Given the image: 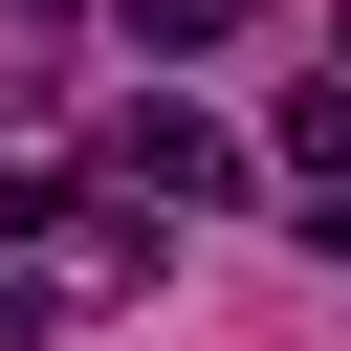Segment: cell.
Wrapping results in <instances>:
<instances>
[{
  "label": "cell",
  "instance_id": "1",
  "mask_svg": "<svg viewBox=\"0 0 351 351\" xmlns=\"http://www.w3.org/2000/svg\"><path fill=\"white\" fill-rule=\"evenodd\" d=\"M110 176H132V197H176V219H219V197H241V132L154 88V110H110Z\"/></svg>",
  "mask_w": 351,
  "mask_h": 351
},
{
  "label": "cell",
  "instance_id": "2",
  "mask_svg": "<svg viewBox=\"0 0 351 351\" xmlns=\"http://www.w3.org/2000/svg\"><path fill=\"white\" fill-rule=\"evenodd\" d=\"M241 22H263V0H132V44H154V66H197V44H241Z\"/></svg>",
  "mask_w": 351,
  "mask_h": 351
}]
</instances>
